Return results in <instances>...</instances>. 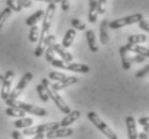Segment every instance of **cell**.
Wrapping results in <instances>:
<instances>
[{
  "label": "cell",
  "instance_id": "obj_1",
  "mask_svg": "<svg viewBox=\"0 0 149 139\" xmlns=\"http://www.w3.org/2000/svg\"><path fill=\"white\" fill-rule=\"evenodd\" d=\"M55 11H56V4L55 3H49L47 9L45 11L44 16H43V23H42V31L41 34L39 35V44H38L37 48L34 49V56L36 57H41L45 50V47L43 46V42H44L45 37H47L48 32H49V28H51L52 19L54 17Z\"/></svg>",
  "mask_w": 149,
  "mask_h": 139
},
{
  "label": "cell",
  "instance_id": "obj_2",
  "mask_svg": "<svg viewBox=\"0 0 149 139\" xmlns=\"http://www.w3.org/2000/svg\"><path fill=\"white\" fill-rule=\"evenodd\" d=\"M41 85L45 88V90L47 92L48 98H52V100L54 101V103L56 104V106H57L58 108L60 109L61 112L67 113V115L71 112L70 107L67 105V103L65 102V100L58 94V91H56V90H54V89L52 88V84L49 82V79H47V78H42V79H41Z\"/></svg>",
  "mask_w": 149,
  "mask_h": 139
},
{
  "label": "cell",
  "instance_id": "obj_3",
  "mask_svg": "<svg viewBox=\"0 0 149 139\" xmlns=\"http://www.w3.org/2000/svg\"><path fill=\"white\" fill-rule=\"evenodd\" d=\"M7 105H9V107H14L19 110H23L24 112H28L33 115H38V117H45L47 115L46 110L41 107H38L36 105H31V104H27V103L20 102L18 100H13V98H8L6 100Z\"/></svg>",
  "mask_w": 149,
  "mask_h": 139
},
{
  "label": "cell",
  "instance_id": "obj_4",
  "mask_svg": "<svg viewBox=\"0 0 149 139\" xmlns=\"http://www.w3.org/2000/svg\"><path fill=\"white\" fill-rule=\"evenodd\" d=\"M87 118L89 119V121H90L102 134H104L109 139H118L116 133L114 132V131H112V129H111L103 120H101V118H100L95 111H89L88 113H87Z\"/></svg>",
  "mask_w": 149,
  "mask_h": 139
},
{
  "label": "cell",
  "instance_id": "obj_5",
  "mask_svg": "<svg viewBox=\"0 0 149 139\" xmlns=\"http://www.w3.org/2000/svg\"><path fill=\"white\" fill-rule=\"evenodd\" d=\"M143 14L142 13H136L133 15H129V16L122 17V18H118L115 21H111L109 24V28L111 29H119L128 25H133V24H139V21H143Z\"/></svg>",
  "mask_w": 149,
  "mask_h": 139
},
{
  "label": "cell",
  "instance_id": "obj_6",
  "mask_svg": "<svg viewBox=\"0 0 149 139\" xmlns=\"http://www.w3.org/2000/svg\"><path fill=\"white\" fill-rule=\"evenodd\" d=\"M60 127L59 122H51V123H45V124H41V125L33 126V127H28L25 129L23 132L25 136H31V135H37V134H44L45 132H49V131H54Z\"/></svg>",
  "mask_w": 149,
  "mask_h": 139
},
{
  "label": "cell",
  "instance_id": "obj_7",
  "mask_svg": "<svg viewBox=\"0 0 149 139\" xmlns=\"http://www.w3.org/2000/svg\"><path fill=\"white\" fill-rule=\"evenodd\" d=\"M14 79V72L13 71H7L6 74L3 75V82L1 85V98L2 100H8L11 93V85L13 82Z\"/></svg>",
  "mask_w": 149,
  "mask_h": 139
},
{
  "label": "cell",
  "instance_id": "obj_8",
  "mask_svg": "<svg viewBox=\"0 0 149 139\" xmlns=\"http://www.w3.org/2000/svg\"><path fill=\"white\" fill-rule=\"evenodd\" d=\"M32 77H33V75L31 74V73H26V74L23 75V77H22V79L19 80V82L16 85L15 89H14L13 91H11L9 98L17 100V98H18V96L22 94V92L24 91V89L26 88V86L30 82V80L32 79Z\"/></svg>",
  "mask_w": 149,
  "mask_h": 139
},
{
  "label": "cell",
  "instance_id": "obj_9",
  "mask_svg": "<svg viewBox=\"0 0 149 139\" xmlns=\"http://www.w3.org/2000/svg\"><path fill=\"white\" fill-rule=\"evenodd\" d=\"M73 134V129L69 127H59L54 131H49L46 133L45 137L47 139H56V138H62V137H69Z\"/></svg>",
  "mask_w": 149,
  "mask_h": 139
},
{
  "label": "cell",
  "instance_id": "obj_10",
  "mask_svg": "<svg viewBox=\"0 0 149 139\" xmlns=\"http://www.w3.org/2000/svg\"><path fill=\"white\" fill-rule=\"evenodd\" d=\"M78 82V78L75 77V76H69V77H65V79H62L60 82H57L52 85V88L56 90V91H59V90H62L65 88H68L69 86H72L76 84Z\"/></svg>",
  "mask_w": 149,
  "mask_h": 139
},
{
  "label": "cell",
  "instance_id": "obj_11",
  "mask_svg": "<svg viewBox=\"0 0 149 139\" xmlns=\"http://www.w3.org/2000/svg\"><path fill=\"white\" fill-rule=\"evenodd\" d=\"M125 124L128 129V137L129 139H137V129H136V122L135 119L132 115H128L125 118Z\"/></svg>",
  "mask_w": 149,
  "mask_h": 139
},
{
  "label": "cell",
  "instance_id": "obj_12",
  "mask_svg": "<svg viewBox=\"0 0 149 139\" xmlns=\"http://www.w3.org/2000/svg\"><path fill=\"white\" fill-rule=\"evenodd\" d=\"M125 46L128 51H133L136 55H139L144 58H149V48H146L141 45L131 44V43H127Z\"/></svg>",
  "mask_w": 149,
  "mask_h": 139
},
{
  "label": "cell",
  "instance_id": "obj_13",
  "mask_svg": "<svg viewBox=\"0 0 149 139\" xmlns=\"http://www.w3.org/2000/svg\"><path fill=\"white\" fill-rule=\"evenodd\" d=\"M81 117V111L79 110H73L70 113L65 115V118L61 120L59 124H60V127H68L69 125H71L72 123H74L78 118Z\"/></svg>",
  "mask_w": 149,
  "mask_h": 139
},
{
  "label": "cell",
  "instance_id": "obj_14",
  "mask_svg": "<svg viewBox=\"0 0 149 139\" xmlns=\"http://www.w3.org/2000/svg\"><path fill=\"white\" fill-rule=\"evenodd\" d=\"M54 50H55V53H57V54L62 58V60L65 62H67V63H70V62H72V60H73V56H72L62 45L57 44L56 42L54 43Z\"/></svg>",
  "mask_w": 149,
  "mask_h": 139
},
{
  "label": "cell",
  "instance_id": "obj_15",
  "mask_svg": "<svg viewBox=\"0 0 149 139\" xmlns=\"http://www.w3.org/2000/svg\"><path fill=\"white\" fill-rule=\"evenodd\" d=\"M97 18H98V0H89V23L95 24L97 21Z\"/></svg>",
  "mask_w": 149,
  "mask_h": 139
},
{
  "label": "cell",
  "instance_id": "obj_16",
  "mask_svg": "<svg viewBox=\"0 0 149 139\" xmlns=\"http://www.w3.org/2000/svg\"><path fill=\"white\" fill-rule=\"evenodd\" d=\"M109 21L107 19H103L100 24V42L103 45L109 42Z\"/></svg>",
  "mask_w": 149,
  "mask_h": 139
},
{
  "label": "cell",
  "instance_id": "obj_17",
  "mask_svg": "<svg viewBox=\"0 0 149 139\" xmlns=\"http://www.w3.org/2000/svg\"><path fill=\"white\" fill-rule=\"evenodd\" d=\"M65 70L72 72H77V73H83V74H87L90 71V68L86 64H81V63H74V62H70L67 64Z\"/></svg>",
  "mask_w": 149,
  "mask_h": 139
},
{
  "label": "cell",
  "instance_id": "obj_18",
  "mask_svg": "<svg viewBox=\"0 0 149 139\" xmlns=\"http://www.w3.org/2000/svg\"><path fill=\"white\" fill-rule=\"evenodd\" d=\"M86 40L88 43L89 49L92 53H97L99 50V47L97 45V40H95V34L92 30H87L86 31Z\"/></svg>",
  "mask_w": 149,
  "mask_h": 139
},
{
  "label": "cell",
  "instance_id": "obj_19",
  "mask_svg": "<svg viewBox=\"0 0 149 139\" xmlns=\"http://www.w3.org/2000/svg\"><path fill=\"white\" fill-rule=\"evenodd\" d=\"M75 37H76V31H75V29H69V30L65 32V37H63V40H62V44L61 45H62L65 49L69 48L72 45L73 41H74Z\"/></svg>",
  "mask_w": 149,
  "mask_h": 139
},
{
  "label": "cell",
  "instance_id": "obj_20",
  "mask_svg": "<svg viewBox=\"0 0 149 139\" xmlns=\"http://www.w3.org/2000/svg\"><path fill=\"white\" fill-rule=\"evenodd\" d=\"M119 54H120V58H121V65L123 70L125 71H128L131 68V63L129 61V57H128V50H127V48L125 46H121V47L119 48Z\"/></svg>",
  "mask_w": 149,
  "mask_h": 139
},
{
  "label": "cell",
  "instance_id": "obj_21",
  "mask_svg": "<svg viewBox=\"0 0 149 139\" xmlns=\"http://www.w3.org/2000/svg\"><path fill=\"white\" fill-rule=\"evenodd\" d=\"M44 13L45 12L43 10H38L37 12H34V14L30 15V16L26 19V25H27V26H30V27L31 26H34L42 17L44 16Z\"/></svg>",
  "mask_w": 149,
  "mask_h": 139
},
{
  "label": "cell",
  "instance_id": "obj_22",
  "mask_svg": "<svg viewBox=\"0 0 149 139\" xmlns=\"http://www.w3.org/2000/svg\"><path fill=\"white\" fill-rule=\"evenodd\" d=\"M33 123V120L31 118H19L14 122V126L16 129H28Z\"/></svg>",
  "mask_w": 149,
  "mask_h": 139
},
{
  "label": "cell",
  "instance_id": "obj_23",
  "mask_svg": "<svg viewBox=\"0 0 149 139\" xmlns=\"http://www.w3.org/2000/svg\"><path fill=\"white\" fill-rule=\"evenodd\" d=\"M146 41H147L146 34H133L128 37V43H131V44H139Z\"/></svg>",
  "mask_w": 149,
  "mask_h": 139
},
{
  "label": "cell",
  "instance_id": "obj_24",
  "mask_svg": "<svg viewBox=\"0 0 149 139\" xmlns=\"http://www.w3.org/2000/svg\"><path fill=\"white\" fill-rule=\"evenodd\" d=\"M6 113H7V115H9V117L24 118L26 112H24L23 110H19V109H17V108H14V107H8V108L6 109Z\"/></svg>",
  "mask_w": 149,
  "mask_h": 139
},
{
  "label": "cell",
  "instance_id": "obj_25",
  "mask_svg": "<svg viewBox=\"0 0 149 139\" xmlns=\"http://www.w3.org/2000/svg\"><path fill=\"white\" fill-rule=\"evenodd\" d=\"M29 41L31 43H36L39 41V27L37 25L31 26L30 32H29Z\"/></svg>",
  "mask_w": 149,
  "mask_h": 139
},
{
  "label": "cell",
  "instance_id": "obj_26",
  "mask_svg": "<svg viewBox=\"0 0 149 139\" xmlns=\"http://www.w3.org/2000/svg\"><path fill=\"white\" fill-rule=\"evenodd\" d=\"M54 42H52L51 44L47 45V48H46V51H45V59L47 60L48 62H52L55 59V50H54Z\"/></svg>",
  "mask_w": 149,
  "mask_h": 139
},
{
  "label": "cell",
  "instance_id": "obj_27",
  "mask_svg": "<svg viewBox=\"0 0 149 139\" xmlns=\"http://www.w3.org/2000/svg\"><path fill=\"white\" fill-rule=\"evenodd\" d=\"M11 13H12V10H11V9H9L8 7L0 12V29L2 28V26L4 25L6 21H7L8 18L10 17Z\"/></svg>",
  "mask_w": 149,
  "mask_h": 139
},
{
  "label": "cell",
  "instance_id": "obj_28",
  "mask_svg": "<svg viewBox=\"0 0 149 139\" xmlns=\"http://www.w3.org/2000/svg\"><path fill=\"white\" fill-rule=\"evenodd\" d=\"M36 88H37V92H38V94H39V96H40L41 101H42V102H47L48 100H49V98H48L47 92H46L44 87L40 84V85H38Z\"/></svg>",
  "mask_w": 149,
  "mask_h": 139
},
{
  "label": "cell",
  "instance_id": "obj_29",
  "mask_svg": "<svg viewBox=\"0 0 149 139\" xmlns=\"http://www.w3.org/2000/svg\"><path fill=\"white\" fill-rule=\"evenodd\" d=\"M65 77H67V75L60 73V72H51L48 74V78L52 80H56V82H60L62 79H65Z\"/></svg>",
  "mask_w": 149,
  "mask_h": 139
},
{
  "label": "cell",
  "instance_id": "obj_30",
  "mask_svg": "<svg viewBox=\"0 0 149 139\" xmlns=\"http://www.w3.org/2000/svg\"><path fill=\"white\" fill-rule=\"evenodd\" d=\"M6 2H7V7L9 8V9H11L12 11H15L17 13L22 11V7L17 3L15 0H7Z\"/></svg>",
  "mask_w": 149,
  "mask_h": 139
},
{
  "label": "cell",
  "instance_id": "obj_31",
  "mask_svg": "<svg viewBox=\"0 0 149 139\" xmlns=\"http://www.w3.org/2000/svg\"><path fill=\"white\" fill-rule=\"evenodd\" d=\"M71 25H72V27L75 28V29H77V30L84 31L85 29H86V25H85L83 21H79V19H77V18H73L71 21Z\"/></svg>",
  "mask_w": 149,
  "mask_h": 139
},
{
  "label": "cell",
  "instance_id": "obj_32",
  "mask_svg": "<svg viewBox=\"0 0 149 139\" xmlns=\"http://www.w3.org/2000/svg\"><path fill=\"white\" fill-rule=\"evenodd\" d=\"M51 63H52V65H53V66H55V68H63V70H65V68H67V64H68L67 62H65L63 60H60V59H54Z\"/></svg>",
  "mask_w": 149,
  "mask_h": 139
},
{
  "label": "cell",
  "instance_id": "obj_33",
  "mask_svg": "<svg viewBox=\"0 0 149 139\" xmlns=\"http://www.w3.org/2000/svg\"><path fill=\"white\" fill-rule=\"evenodd\" d=\"M107 0H98V14H104L106 11Z\"/></svg>",
  "mask_w": 149,
  "mask_h": 139
},
{
  "label": "cell",
  "instance_id": "obj_34",
  "mask_svg": "<svg viewBox=\"0 0 149 139\" xmlns=\"http://www.w3.org/2000/svg\"><path fill=\"white\" fill-rule=\"evenodd\" d=\"M149 74V64L145 65L143 68H141V70H139L137 71V73H136V77L137 78H143V77H145L146 75Z\"/></svg>",
  "mask_w": 149,
  "mask_h": 139
},
{
  "label": "cell",
  "instance_id": "obj_35",
  "mask_svg": "<svg viewBox=\"0 0 149 139\" xmlns=\"http://www.w3.org/2000/svg\"><path fill=\"white\" fill-rule=\"evenodd\" d=\"M129 61L131 64L132 63H142V62L145 61V58L139 56V55H135L133 57H129Z\"/></svg>",
  "mask_w": 149,
  "mask_h": 139
},
{
  "label": "cell",
  "instance_id": "obj_36",
  "mask_svg": "<svg viewBox=\"0 0 149 139\" xmlns=\"http://www.w3.org/2000/svg\"><path fill=\"white\" fill-rule=\"evenodd\" d=\"M139 27L142 29V30H144V31H146V32H148L149 33V23L148 21H141L139 23Z\"/></svg>",
  "mask_w": 149,
  "mask_h": 139
},
{
  "label": "cell",
  "instance_id": "obj_37",
  "mask_svg": "<svg viewBox=\"0 0 149 139\" xmlns=\"http://www.w3.org/2000/svg\"><path fill=\"white\" fill-rule=\"evenodd\" d=\"M16 2L19 4L22 8H30L31 4H32L31 0H17Z\"/></svg>",
  "mask_w": 149,
  "mask_h": 139
},
{
  "label": "cell",
  "instance_id": "obj_38",
  "mask_svg": "<svg viewBox=\"0 0 149 139\" xmlns=\"http://www.w3.org/2000/svg\"><path fill=\"white\" fill-rule=\"evenodd\" d=\"M60 4L62 11H65V12L69 11V9H70V0H61Z\"/></svg>",
  "mask_w": 149,
  "mask_h": 139
},
{
  "label": "cell",
  "instance_id": "obj_39",
  "mask_svg": "<svg viewBox=\"0 0 149 139\" xmlns=\"http://www.w3.org/2000/svg\"><path fill=\"white\" fill-rule=\"evenodd\" d=\"M139 124L142 126H147L149 125V117H143V118L139 119Z\"/></svg>",
  "mask_w": 149,
  "mask_h": 139
},
{
  "label": "cell",
  "instance_id": "obj_40",
  "mask_svg": "<svg viewBox=\"0 0 149 139\" xmlns=\"http://www.w3.org/2000/svg\"><path fill=\"white\" fill-rule=\"evenodd\" d=\"M12 137H13V139H24L23 138V135H22L18 131H13V133H12Z\"/></svg>",
  "mask_w": 149,
  "mask_h": 139
},
{
  "label": "cell",
  "instance_id": "obj_41",
  "mask_svg": "<svg viewBox=\"0 0 149 139\" xmlns=\"http://www.w3.org/2000/svg\"><path fill=\"white\" fill-rule=\"evenodd\" d=\"M137 138H139V139H149V133H146V132L139 133V135H137Z\"/></svg>",
  "mask_w": 149,
  "mask_h": 139
},
{
  "label": "cell",
  "instance_id": "obj_42",
  "mask_svg": "<svg viewBox=\"0 0 149 139\" xmlns=\"http://www.w3.org/2000/svg\"><path fill=\"white\" fill-rule=\"evenodd\" d=\"M38 1H43V2H47L48 4L49 3H58V2H61V0H38Z\"/></svg>",
  "mask_w": 149,
  "mask_h": 139
},
{
  "label": "cell",
  "instance_id": "obj_43",
  "mask_svg": "<svg viewBox=\"0 0 149 139\" xmlns=\"http://www.w3.org/2000/svg\"><path fill=\"white\" fill-rule=\"evenodd\" d=\"M44 138H45L44 134H37V135H34L33 139H44Z\"/></svg>",
  "mask_w": 149,
  "mask_h": 139
},
{
  "label": "cell",
  "instance_id": "obj_44",
  "mask_svg": "<svg viewBox=\"0 0 149 139\" xmlns=\"http://www.w3.org/2000/svg\"><path fill=\"white\" fill-rule=\"evenodd\" d=\"M143 127H144V132L149 133V125H147V126H143Z\"/></svg>",
  "mask_w": 149,
  "mask_h": 139
},
{
  "label": "cell",
  "instance_id": "obj_45",
  "mask_svg": "<svg viewBox=\"0 0 149 139\" xmlns=\"http://www.w3.org/2000/svg\"><path fill=\"white\" fill-rule=\"evenodd\" d=\"M2 82H3V75H0V86L2 85Z\"/></svg>",
  "mask_w": 149,
  "mask_h": 139
}]
</instances>
